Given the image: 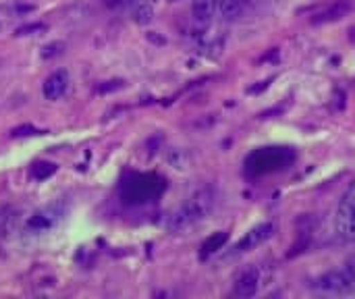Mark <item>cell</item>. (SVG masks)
Wrapping results in <instances>:
<instances>
[{
  "label": "cell",
  "mask_w": 355,
  "mask_h": 299,
  "mask_svg": "<svg viewBox=\"0 0 355 299\" xmlns=\"http://www.w3.org/2000/svg\"><path fill=\"white\" fill-rule=\"evenodd\" d=\"M216 206V191L206 185V187H200L196 194H191L177 212L171 214L168 219V231L171 233H181V231H187L191 229L193 225L202 223Z\"/></svg>",
  "instance_id": "6da1fadb"
},
{
  "label": "cell",
  "mask_w": 355,
  "mask_h": 299,
  "mask_svg": "<svg viewBox=\"0 0 355 299\" xmlns=\"http://www.w3.org/2000/svg\"><path fill=\"white\" fill-rule=\"evenodd\" d=\"M295 160V152L291 148L285 146H266V148H258L254 150L245 162H243V171L248 177H266L279 171H285L287 166H291Z\"/></svg>",
  "instance_id": "7a4b0ae2"
},
{
  "label": "cell",
  "mask_w": 355,
  "mask_h": 299,
  "mask_svg": "<svg viewBox=\"0 0 355 299\" xmlns=\"http://www.w3.org/2000/svg\"><path fill=\"white\" fill-rule=\"evenodd\" d=\"M166 189V181L156 173H131L121 183V198L125 204H148L158 200Z\"/></svg>",
  "instance_id": "3957f363"
},
{
  "label": "cell",
  "mask_w": 355,
  "mask_h": 299,
  "mask_svg": "<svg viewBox=\"0 0 355 299\" xmlns=\"http://www.w3.org/2000/svg\"><path fill=\"white\" fill-rule=\"evenodd\" d=\"M316 293L322 296H352L355 293V254L341 266L327 271L316 277L310 285Z\"/></svg>",
  "instance_id": "277c9868"
},
{
  "label": "cell",
  "mask_w": 355,
  "mask_h": 299,
  "mask_svg": "<svg viewBox=\"0 0 355 299\" xmlns=\"http://www.w3.org/2000/svg\"><path fill=\"white\" fill-rule=\"evenodd\" d=\"M333 235L341 246H355V179L333 212Z\"/></svg>",
  "instance_id": "5b68a950"
},
{
  "label": "cell",
  "mask_w": 355,
  "mask_h": 299,
  "mask_svg": "<svg viewBox=\"0 0 355 299\" xmlns=\"http://www.w3.org/2000/svg\"><path fill=\"white\" fill-rule=\"evenodd\" d=\"M277 227L275 223H262L258 227H254L252 231H248L233 248H231V256H239V254H245V252H252L256 248H260L262 244H266L272 235H275Z\"/></svg>",
  "instance_id": "8992f818"
},
{
  "label": "cell",
  "mask_w": 355,
  "mask_h": 299,
  "mask_svg": "<svg viewBox=\"0 0 355 299\" xmlns=\"http://www.w3.org/2000/svg\"><path fill=\"white\" fill-rule=\"evenodd\" d=\"M262 285H264L262 268L260 266H248L237 275L235 285H233V296H237V298H254L260 291Z\"/></svg>",
  "instance_id": "52a82bcc"
},
{
  "label": "cell",
  "mask_w": 355,
  "mask_h": 299,
  "mask_svg": "<svg viewBox=\"0 0 355 299\" xmlns=\"http://www.w3.org/2000/svg\"><path fill=\"white\" fill-rule=\"evenodd\" d=\"M250 0H216V19L223 23H235L245 17Z\"/></svg>",
  "instance_id": "ba28073f"
},
{
  "label": "cell",
  "mask_w": 355,
  "mask_h": 299,
  "mask_svg": "<svg viewBox=\"0 0 355 299\" xmlns=\"http://www.w3.org/2000/svg\"><path fill=\"white\" fill-rule=\"evenodd\" d=\"M69 81H71V79H69V73H67L64 69L52 73V75L44 81V87H42L44 98H46V100H52V102L60 100V98L69 92Z\"/></svg>",
  "instance_id": "9c48e42d"
},
{
  "label": "cell",
  "mask_w": 355,
  "mask_h": 299,
  "mask_svg": "<svg viewBox=\"0 0 355 299\" xmlns=\"http://www.w3.org/2000/svg\"><path fill=\"white\" fill-rule=\"evenodd\" d=\"M60 219V212H56L54 208H46V210H40L37 214H33L27 223V229L33 231V233H44V231H50L56 221Z\"/></svg>",
  "instance_id": "30bf717a"
},
{
  "label": "cell",
  "mask_w": 355,
  "mask_h": 299,
  "mask_svg": "<svg viewBox=\"0 0 355 299\" xmlns=\"http://www.w3.org/2000/svg\"><path fill=\"white\" fill-rule=\"evenodd\" d=\"M191 15L202 25L210 23L212 19H216V0H193Z\"/></svg>",
  "instance_id": "8fae6325"
},
{
  "label": "cell",
  "mask_w": 355,
  "mask_h": 299,
  "mask_svg": "<svg viewBox=\"0 0 355 299\" xmlns=\"http://www.w3.org/2000/svg\"><path fill=\"white\" fill-rule=\"evenodd\" d=\"M349 10H352V2L349 0H339L333 6H329L327 10H322L320 15H316V19H312V21L314 23H331V21L343 19Z\"/></svg>",
  "instance_id": "7c38bea8"
},
{
  "label": "cell",
  "mask_w": 355,
  "mask_h": 299,
  "mask_svg": "<svg viewBox=\"0 0 355 299\" xmlns=\"http://www.w3.org/2000/svg\"><path fill=\"white\" fill-rule=\"evenodd\" d=\"M227 241H229V233H227V231H218V233L210 235V237L202 244L200 258L204 260V258H208V256H212V254L220 252V250L227 246Z\"/></svg>",
  "instance_id": "4fadbf2b"
},
{
  "label": "cell",
  "mask_w": 355,
  "mask_h": 299,
  "mask_svg": "<svg viewBox=\"0 0 355 299\" xmlns=\"http://www.w3.org/2000/svg\"><path fill=\"white\" fill-rule=\"evenodd\" d=\"M54 173H56V164H52V162L40 160V162H33V164H31V177H33L35 181H44V179L52 177Z\"/></svg>",
  "instance_id": "5bb4252c"
},
{
  "label": "cell",
  "mask_w": 355,
  "mask_h": 299,
  "mask_svg": "<svg viewBox=\"0 0 355 299\" xmlns=\"http://www.w3.org/2000/svg\"><path fill=\"white\" fill-rule=\"evenodd\" d=\"M133 17H135V21L141 23V25L150 23L152 17H154L152 4H150V2H139V4H135V6H133Z\"/></svg>",
  "instance_id": "9a60e30c"
},
{
  "label": "cell",
  "mask_w": 355,
  "mask_h": 299,
  "mask_svg": "<svg viewBox=\"0 0 355 299\" xmlns=\"http://www.w3.org/2000/svg\"><path fill=\"white\" fill-rule=\"evenodd\" d=\"M48 27L44 25V23H33V25H23V27H19L17 31H15V35H40V33H44Z\"/></svg>",
  "instance_id": "2e32d148"
},
{
  "label": "cell",
  "mask_w": 355,
  "mask_h": 299,
  "mask_svg": "<svg viewBox=\"0 0 355 299\" xmlns=\"http://www.w3.org/2000/svg\"><path fill=\"white\" fill-rule=\"evenodd\" d=\"M44 131H40V129H35L33 125H23V127H17V129H12V137H27V135H42Z\"/></svg>",
  "instance_id": "e0dca14e"
},
{
  "label": "cell",
  "mask_w": 355,
  "mask_h": 299,
  "mask_svg": "<svg viewBox=\"0 0 355 299\" xmlns=\"http://www.w3.org/2000/svg\"><path fill=\"white\" fill-rule=\"evenodd\" d=\"M106 2V6H110V8H133L135 4H139V2H152V0H104Z\"/></svg>",
  "instance_id": "ac0fdd59"
},
{
  "label": "cell",
  "mask_w": 355,
  "mask_h": 299,
  "mask_svg": "<svg viewBox=\"0 0 355 299\" xmlns=\"http://www.w3.org/2000/svg\"><path fill=\"white\" fill-rule=\"evenodd\" d=\"M62 48H64V46H62L60 42H54V44H50V46H46V48L42 50V56H44V58H52V56L60 54Z\"/></svg>",
  "instance_id": "d6986e66"
},
{
  "label": "cell",
  "mask_w": 355,
  "mask_h": 299,
  "mask_svg": "<svg viewBox=\"0 0 355 299\" xmlns=\"http://www.w3.org/2000/svg\"><path fill=\"white\" fill-rule=\"evenodd\" d=\"M2 29H4V17L0 15V31H2Z\"/></svg>",
  "instance_id": "ffe728a7"
}]
</instances>
